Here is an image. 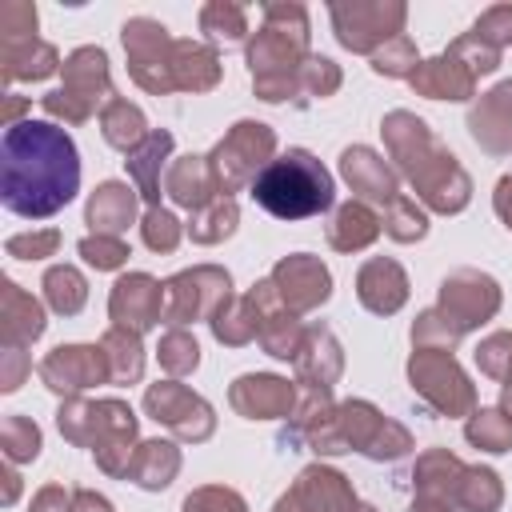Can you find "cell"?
Masks as SVG:
<instances>
[{
  "label": "cell",
  "instance_id": "cell-1",
  "mask_svg": "<svg viewBox=\"0 0 512 512\" xmlns=\"http://www.w3.org/2000/svg\"><path fill=\"white\" fill-rule=\"evenodd\" d=\"M80 192V152L52 120H16L0 136V200L24 220L56 216Z\"/></svg>",
  "mask_w": 512,
  "mask_h": 512
},
{
  "label": "cell",
  "instance_id": "cell-28",
  "mask_svg": "<svg viewBox=\"0 0 512 512\" xmlns=\"http://www.w3.org/2000/svg\"><path fill=\"white\" fill-rule=\"evenodd\" d=\"M168 452H172V448H168V444H160V440L144 444V456H148V464H152V468H148L144 476H136V484H140V488H164V484H168V476L176 472V468H160V456H168Z\"/></svg>",
  "mask_w": 512,
  "mask_h": 512
},
{
  "label": "cell",
  "instance_id": "cell-6",
  "mask_svg": "<svg viewBox=\"0 0 512 512\" xmlns=\"http://www.w3.org/2000/svg\"><path fill=\"white\" fill-rule=\"evenodd\" d=\"M112 320L132 328H152L160 320V288L148 276H124L112 292Z\"/></svg>",
  "mask_w": 512,
  "mask_h": 512
},
{
  "label": "cell",
  "instance_id": "cell-3",
  "mask_svg": "<svg viewBox=\"0 0 512 512\" xmlns=\"http://www.w3.org/2000/svg\"><path fill=\"white\" fill-rule=\"evenodd\" d=\"M108 96V56L100 48H76L64 60V88L44 96V108L64 120H84L92 100Z\"/></svg>",
  "mask_w": 512,
  "mask_h": 512
},
{
  "label": "cell",
  "instance_id": "cell-8",
  "mask_svg": "<svg viewBox=\"0 0 512 512\" xmlns=\"http://www.w3.org/2000/svg\"><path fill=\"white\" fill-rule=\"evenodd\" d=\"M404 296H408V284H404V272L392 260H372L360 272V300L372 312H396L404 304Z\"/></svg>",
  "mask_w": 512,
  "mask_h": 512
},
{
  "label": "cell",
  "instance_id": "cell-12",
  "mask_svg": "<svg viewBox=\"0 0 512 512\" xmlns=\"http://www.w3.org/2000/svg\"><path fill=\"white\" fill-rule=\"evenodd\" d=\"M132 192L124 184H100L96 196L88 200V224L96 228V236L104 232H120L132 220Z\"/></svg>",
  "mask_w": 512,
  "mask_h": 512
},
{
  "label": "cell",
  "instance_id": "cell-23",
  "mask_svg": "<svg viewBox=\"0 0 512 512\" xmlns=\"http://www.w3.org/2000/svg\"><path fill=\"white\" fill-rule=\"evenodd\" d=\"M0 28H4V40H32L36 8L32 4H4L0 8Z\"/></svg>",
  "mask_w": 512,
  "mask_h": 512
},
{
  "label": "cell",
  "instance_id": "cell-20",
  "mask_svg": "<svg viewBox=\"0 0 512 512\" xmlns=\"http://www.w3.org/2000/svg\"><path fill=\"white\" fill-rule=\"evenodd\" d=\"M200 24L220 44H240V36H244V12L236 4H208L204 16H200Z\"/></svg>",
  "mask_w": 512,
  "mask_h": 512
},
{
  "label": "cell",
  "instance_id": "cell-24",
  "mask_svg": "<svg viewBox=\"0 0 512 512\" xmlns=\"http://www.w3.org/2000/svg\"><path fill=\"white\" fill-rule=\"evenodd\" d=\"M56 244H60V232L48 228V232H36V236H12L8 240V252L16 260H40V256H52Z\"/></svg>",
  "mask_w": 512,
  "mask_h": 512
},
{
  "label": "cell",
  "instance_id": "cell-30",
  "mask_svg": "<svg viewBox=\"0 0 512 512\" xmlns=\"http://www.w3.org/2000/svg\"><path fill=\"white\" fill-rule=\"evenodd\" d=\"M56 504H64V492H60V488H44V492L36 496V504H32V512H52Z\"/></svg>",
  "mask_w": 512,
  "mask_h": 512
},
{
  "label": "cell",
  "instance_id": "cell-17",
  "mask_svg": "<svg viewBox=\"0 0 512 512\" xmlns=\"http://www.w3.org/2000/svg\"><path fill=\"white\" fill-rule=\"evenodd\" d=\"M468 440L488 448V452H508L512 448V420L504 412H496V408L476 412V420L468 424Z\"/></svg>",
  "mask_w": 512,
  "mask_h": 512
},
{
  "label": "cell",
  "instance_id": "cell-29",
  "mask_svg": "<svg viewBox=\"0 0 512 512\" xmlns=\"http://www.w3.org/2000/svg\"><path fill=\"white\" fill-rule=\"evenodd\" d=\"M496 212L508 220V228H512V176H504L500 180V188H496Z\"/></svg>",
  "mask_w": 512,
  "mask_h": 512
},
{
  "label": "cell",
  "instance_id": "cell-14",
  "mask_svg": "<svg viewBox=\"0 0 512 512\" xmlns=\"http://www.w3.org/2000/svg\"><path fill=\"white\" fill-rule=\"evenodd\" d=\"M100 124H104V140L112 144V148H136L140 140H144V116H140V108H132V104H124V100H112L108 108H104V116H100Z\"/></svg>",
  "mask_w": 512,
  "mask_h": 512
},
{
  "label": "cell",
  "instance_id": "cell-2",
  "mask_svg": "<svg viewBox=\"0 0 512 512\" xmlns=\"http://www.w3.org/2000/svg\"><path fill=\"white\" fill-rule=\"evenodd\" d=\"M252 200L276 220H304L332 208L336 184L308 148H288L252 176Z\"/></svg>",
  "mask_w": 512,
  "mask_h": 512
},
{
  "label": "cell",
  "instance_id": "cell-11",
  "mask_svg": "<svg viewBox=\"0 0 512 512\" xmlns=\"http://www.w3.org/2000/svg\"><path fill=\"white\" fill-rule=\"evenodd\" d=\"M4 332H8L12 348H16V344H28V340H36V336L44 332V312H40V304H36L32 296H24L12 280H4Z\"/></svg>",
  "mask_w": 512,
  "mask_h": 512
},
{
  "label": "cell",
  "instance_id": "cell-16",
  "mask_svg": "<svg viewBox=\"0 0 512 512\" xmlns=\"http://www.w3.org/2000/svg\"><path fill=\"white\" fill-rule=\"evenodd\" d=\"M236 392H252V404H244L240 412L248 416H264V412H280L288 404V384L276 376H244L236 380Z\"/></svg>",
  "mask_w": 512,
  "mask_h": 512
},
{
  "label": "cell",
  "instance_id": "cell-26",
  "mask_svg": "<svg viewBox=\"0 0 512 512\" xmlns=\"http://www.w3.org/2000/svg\"><path fill=\"white\" fill-rule=\"evenodd\" d=\"M412 64H416V48L404 36H396V44L388 52H376V60H372V68L384 76H404V72H412Z\"/></svg>",
  "mask_w": 512,
  "mask_h": 512
},
{
  "label": "cell",
  "instance_id": "cell-7",
  "mask_svg": "<svg viewBox=\"0 0 512 512\" xmlns=\"http://www.w3.org/2000/svg\"><path fill=\"white\" fill-rule=\"evenodd\" d=\"M340 168H344V176H348V184L356 192H364L372 200H396V180L388 176V168H384V160L376 152H368V148H344Z\"/></svg>",
  "mask_w": 512,
  "mask_h": 512
},
{
  "label": "cell",
  "instance_id": "cell-22",
  "mask_svg": "<svg viewBox=\"0 0 512 512\" xmlns=\"http://www.w3.org/2000/svg\"><path fill=\"white\" fill-rule=\"evenodd\" d=\"M196 360H200L196 340H188L184 332L164 336V344H160V364H164L168 372H188V368H196Z\"/></svg>",
  "mask_w": 512,
  "mask_h": 512
},
{
  "label": "cell",
  "instance_id": "cell-10",
  "mask_svg": "<svg viewBox=\"0 0 512 512\" xmlns=\"http://www.w3.org/2000/svg\"><path fill=\"white\" fill-rule=\"evenodd\" d=\"M412 84L424 88L432 100H464L472 88V72L456 68V56H440V60H428L424 68H416Z\"/></svg>",
  "mask_w": 512,
  "mask_h": 512
},
{
  "label": "cell",
  "instance_id": "cell-9",
  "mask_svg": "<svg viewBox=\"0 0 512 512\" xmlns=\"http://www.w3.org/2000/svg\"><path fill=\"white\" fill-rule=\"evenodd\" d=\"M56 72V52L32 40H4V80H44Z\"/></svg>",
  "mask_w": 512,
  "mask_h": 512
},
{
  "label": "cell",
  "instance_id": "cell-5",
  "mask_svg": "<svg viewBox=\"0 0 512 512\" xmlns=\"http://www.w3.org/2000/svg\"><path fill=\"white\" fill-rule=\"evenodd\" d=\"M104 352L96 348H84V344H68V348H56L44 364H40V376L48 380V388L56 392H80L88 384H96V376L104 372Z\"/></svg>",
  "mask_w": 512,
  "mask_h": 512
},
{
  "label": "cell",
  "instance_id": "cell-4",
  "mask_svg": "<svg viewBox=\"0 0 512 512\" xmlns=\"http://www.w3.org/2000/svg\"><path fill=\"white\" fill-rule=\"evenodd\" d=\"M332 20H336V36L344 48H372L376 36H388V28L396 32L404 24V8L388 4V8H364V4H332Z\"/></svg>",
  "mask_w": 512,
  "mask_h": 512
},
{
  "label": "cell",
  "instance_id": "cell-25",
  "mask_svg": "<svg viewBox=\"0 0 512 512\" xmlns=\"http://www.w3.org/2000/svg\"><path fill=\"white\" fill-rule=\"evenodd\" d=\"M80 256L88 264H96V268H116L128 256V248L120 240H112V236H96V240L88 236V240H80Z\"/></svg>",
  "mask_w": 512,
  "mask_h": 512
},
{
  "label": "cell",
  "instance_id": "cell-18",
  "mask_svg": "<svg viewBox=\"0 0 512 512\" xmlns=\"http://www.w3.org/2000/svg\"><path fill=\"white\" fill-rule=\"evenodd\" d=\"M168 148H172V136H168V132H152V136L144 140V148L136 152V160H124V164H128V172L140 180V188H144V196H148V200H156V188H160V180H156L152 164H156Z\"/></svg>",
  "mask_w": 512,
  "mask_h": 512
},
{
  "label": "cell",
  "instance_id": "cell-15",
  "mask_svg": "<svg viewBox=\"0 0 512 512\" xmlns=\"http://www.w3.org/2000/svg\"><path fill=\"white\" fill-rule=\"evenodd\" d=\"M376 236V220L364 204H344L336 212V224H332V244L336 248H360Z\"/></svg>",
  "mask_w": 512,
  "mask_h": 512
},
{
  "label": "cell",
  "instance_id": "cell-21",
  "mask_svg": "<svg viewBox=\"0 0 512 512\" xmlns=\"http://www.w3.org/2000/svg\"><path fill=\"white\" fill-rule=\"evenodd\" d=\"M4 452L8 460H36L40 452V428L24 416H8L4 420Z\"/></svg>",
  "mask_w": 512,
  "mask_h": 512
},
{
  "label": "cell",
  "instance_id": "cell-27",
  "mask_svg": "<svg viewBox=\"0 0 512 512\" xmlns=\"http://www.w3.org/2000/svg\"><path fill=\"white\" fill-rule=\"evenodd\" d=\"M176 236H180V228H176V220L164 208H152L144 216V240H148V248H164L168 252L176 244Z\"/></svg>",
  "mask_w": 512,
  "mask_h": 512
},
{
  "label": "cell",
  "instance_id": "cell-13",
  "mask_svg": "<svg viewBox=\"0 0 512 512\" xmlns=\"http://www.w3.org/2000/svg\"><path fill=\"white\" fill-rule=\"evenodd\" d=\"M44 292H48V304H52L56 312H64V316L80 312L84 300H88L84 276H80L76 268H68V264H56V268L44 272Z\"/></svg>",
  "mask_w": 512,
  "mask_h": 512
},
{
  "label": "cell",
  "instance_id": "cell-19",
  "mask_svg": "<svg viewBox=\"0 0 512 512\" xmlns=\"http://www.w3.org/2000/svg\"><path fill=\"white\" fill-rule=\"evenodd\" d=\"M104 344L116 348V352H104V360H108V376L120 380V384H124V380H136V376H140V344H136V336L108 332Z\"/></svg>",
  "mask_w": 512,
  "mask_h": 512
}]
</instances>
